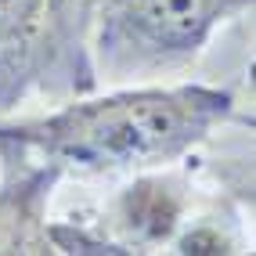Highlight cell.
<instances>
[{"instance_id": "6da1fadb", "label": "cell", "mask_w": 256, "mask_h": 256, "mask_svg": "<svg viewBox=\"0 0 256 256\" xmlns=\"http://www.w3.org/2000/svg\"><path fill=\"white\" fill-rule=\"evenodd\" d=\"M231 112L213 87H141L69 105L47 119L0 126V141L80 170H144L184 156Z\"/></svg>"}, {"instance_id": "7a4b0ae2", "label": "cell", "mask_w": 256, "mask_h": 256, "mask_svg": "<svg viewBox=\"0 0 256 256\" xmlns=\"http://www.w3.org/2000/svg\"><path fill=\"white\" fill-rule=\"evenodd\" d=\"M242 4L249 0H105L98 50L112 72L174 65L192 58Z\"/></svg>"}, {"instance_id": "3957f363", "label": "cell", "mask_w": 256, "mask_h": 256, "mask_svg": "<svg viewBox=\"0 0 256 256\" xmlns=\"http://www.w3.org/2000/svg\"><path fill=\"white\" fill-rule=\"evenodd\" d=\"M177 213H180V202L170 195V188L162 180H141L123 195L126 228L138 238H148V242H159L174 231Z\"/></svg>"}, {"instance_id": "277c9868", "label": "cell", "mask_w": 256, "mask_h": 256, "mask_svg": "<svg viewBox=\"0 0 256 256\" xmlns=\"http://www.w3.org/2000/svg\"><path fill=\"white\" fill-rule=\"evenodd\" d=\"M50 0H0V58L22 50L47 18Z\"/></svg>"}, {"instance_id": "5b68a950", "label": "cell", "mask_w": 256, "mask_h": 256, "mask_svg": "<svg viewBox=\"0 0 256 256\" xmlns=\"http://www.w3.org/2000/svg\"><path fill=\"white\" fill-rule=\"evenodd\" d=\"M180 252H228V249H224V238L216 234H188L180 242Z\"/></svg>"}]
</instances>
